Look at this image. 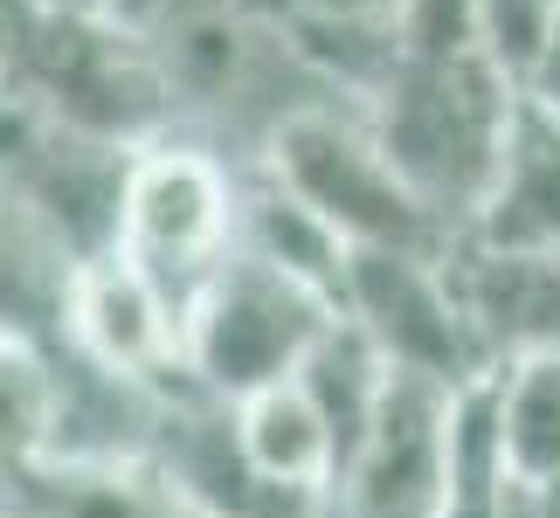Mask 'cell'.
<instances>
[{
    "label": "cell",
    "mask_w": 560,
    "mask_h": 518,
    "mask_svg": "<svg viewBox=\"0 0 560 518\" xmlns=\"http://www.w3.org/2000/svg\"><path fill=\"white\" fill-rule=\"evenodd\" d=\"M457 297L491 366L560 353V249H450Z\"/></svg>",
    "instance_id": "7"
},
{
    "label": "cell",
    "mask_w": 560,
    "mask_h": 518,
    "mask_svg": "<svg viewBox=\"0 0 560 518\" xmlns=\"http://www.w3.org/2000/svg\"><path fill=\"white\" fill-rule=\"evenodd\" d=\"M470 249H560V111L520 97L478 214L464 228Z\"/></svg>",
    "instance_id": "8"
},
{
    "label": "cell",
    "mask_w": 560,
    "mask_h": 518,
    "mask_svg": "<svg viewBox=\"0 0 560 518\" xmlns=\"http://www.w3.org/2000/svg\"><path fill=\"white\" fill-rule=\"evenodd\" d=\"M0 518H14V511H8V498H0Z\"/></svg>",
    "instance_id": "16"
},
{
    "label": "cell",
    "mask_w": 560,
    "mask_h": 518,
    "mask_svg": "<svg viewBox=\"0 0 560 518\" xmlns=\"http://www.w3.org/2000/svg\"><path fill=\"white\" fill-rule=\"evenodd\" d=\"M499 436L520 484H560V353L499 366Z\"/></svg>",
    "instance_id": "11"
},
{
    "label": "cell",
    "mask_w": 560,
    "mask_h": 518,
    "mask_svg": "<svg viewBox=\"0 0 560 518\" xmlns=\"http://www.w3.org/2000/svg\"><path fill=\"white\" fill-rule=\"evenodd\" d=\"M62 339L77 345V360H91L112 380H160L166 366H180V311L166 305V291L145 270H132L118 249L77 263L70 276V311H62Z\"/></svg>",
    "instance_id": "6"
},
{
    "label": "cell",
    "mask_w": 560,
    "mask_h": 518,
    "mask_svg": "<svg viewBox=\"0 0 560 518\" xmlns=\"http://www.w3.org/2000/svg\"><path fill=\"white\" fill-rule=\"evenodd\" d=\"M270 180L305 201L347 249H416V256H450L443 222L422 208V193L401 180L387 160L374 125H353L332 104L277 118L270 132Z\"/></svg>",
    "instance_id": "2"
},
{
    "label": "cell",
    "mask_w": 560,
    "mask_h": 518,
    "mask_svg": "<svg viewBox=\"0 0 560 518\" xmlns=\"http://www.w3.org/2000/svg\"><path fill=\"white\" fill-rule=\"evenodd\" d=\"M339 311L381 345L395 374L436 380V387H470L491 374L478 326H470L450 256H416V249H353L347 256V291Z\"/></svg>",
    "instance_id": "4"
},
{
    "label": "cell",
    "mask_w": 560,
    "mask_h": 518,
    "mask_svg": "<svg viewBox=\"0 0 560 518\" xmlns=\"http://www.w3.org/2000/svg\"><path fill=\"white\" fill-rule=\"evenodd\" d=\"M235 443H243L249 470L277 491V498H291V505H305V511L332 498L339 443H332L326 415H318V401L298 380L235 401Z\"/></svg>",
    "instance_id": "9"
},
{
    "label": "cell",
    "mask_w": 560,
    "mask_h": 518,
    "mask_svg": "<svg viewBox=\"0 0 560 518\" xmlns=\"http://www.w3.org/2000/svg\"><path fill=\"white\" fill-rule=\"evenodd\" d=\"M56 428V374L42 366L35 345L0 339V470H21L49 449Z\"/></svg>",
    "instance_id": "12"
},
{
    "label": "cell",
    "mask_w": 560,
    "mask_h": 518,
    "mask_svg": "<svg viewBox=\"0 0 560 518\" xmlns=\"http://www.w3.org/2000/svg\"><path fill=\"white\" fill-rule=\"evenodd\" d=\"M450 395L457 387L395 374L387 401L368 428V443L347 457L332 484L339 518H443V478H450Z\"/></svg>",
    "instance_id": "5"
},
{
    "label": "cell",
    "mask_w": 560,
    "mask_h": 518,
    "mask_svg": "<svg viewBox=\"0 0 560 518\" xmlns=\"http://www.w3.org/2000/svg\"><path fill=\"white\" fill-rule=\"evenodd\" d=\"M526 97H533V104H547V111H560V14H553L547 56H540V70H533V83H526Z\"/></svg>",
    "instance_id": "15"
},
{
    "label": "cell",
    "mask_w": 560,
    "mask_h": 518,
    "mask_svg": "<svg viewBox=\"0 0 560 518\" xmlns=\"http://www.w3.org/2000/svg\"><path fill=\"white\" fill-rule=\"evenodd\" d=\"M332 318H339L332 297L270 270L264 256L235 249L180 318V374L208 401L235 408L264 395V387H284L305 374L312 345L332 332Z\"/></svg>",
    "instance_id": "1"
},
{
    "label": "cell",
    "mask_w": 560,
    "mask_h": 518,
    "mask_svg": "<svg viewBox=\"0 0 560 518\" xmlns=\"http://www.w3.org/2000/svg\"><path fill=\"white\" fill-rule=\"evenodd\" d=\"M28 8L35 14H62V21H118V28H132L153 0H28Z\"/></svg>",
    "instance_id": "14"
},
{
    "label": "cell",
    "mask_w": 560,
    "mask_h": 518,
    "mask_svg": "<svg viewBox=\"0 0 560 518\" xmlns=\"http://www.w3.org/2000/svg\"><path fill=\"white\" fill-rule=\"evenodd\" d=\"M187 518H194V511H187Z\"/></svg>",
    "instance_id": "17"
},
{
    "label": "cell",
    "mask_w": 560,
    "mask_h": 518,
    "mask_svg": "<svg viewBox=\"0 0 560 518\" xmlns=\"http://www.w3.org/2000/svg\"><path fill=\"white\" fill-rule=\"evenodd\" d=\"M235 201L229 173L194 145H145L125 166L118 201V256L166 291V305L187 318L201 284L235 256Z\"/></svg>",
    "instance_id": "3"
},
{
    "label": "cell",
    "mask_w": 560,
    "mask_h": 518,
    "mask_svg": "<svg viewBox=\"0 0 560 518\" xmlns=\"http://www.w3.org/2000/svg\"><path fill=\"white\" fill-rule=\"evenodd\" d=\"M28 518H187L153 457H35Z\"/></svg>",
    "instance_id": "10"
},
{
    "label": "cell",
    "mask_w": 560,
    "mask_h": 518,
    "mask_svg": "<svg viewBox=\"0 0 560 518\" xmlns=\"http://www.w3.org/2000/svg\"><path fill=\"white\" fill-rule=\"evenodd\" d=\"M553 14H560V0H470V42L526 91L547 56Z\"/></svg>",
    "instance_id": "13"
}]
</instances>
